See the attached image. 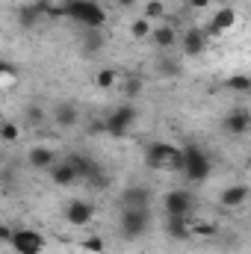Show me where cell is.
<instances>
[{
  "mask_svg": "<svg viewBox=\"0 0 251 254\" xmlns=\"http://www.w3.org/2000/svg\"><path fill=\"white\" fill-rule=\"evenodd\" d=\"M181 148H184V175L192 184H204L213 175V157L201 145H195V142L181 145Z\"/></svg>",
  "mask_w": 251,
  "mask_h": 254,
  "instance_id": "3",
  "label": "cell"
},
{
  "mask_svg": "<svg viewBox=\"0 0 251 254\" xmlns=\"http://www.w3.org/2000/svg\"><path fill=\"white\" fill-rule=\"evenodd\" d=\"M9 234H12V228H6V225H0V243H9Z\"/></svg>",
  "mask_w": 251,
  "mask_h": 254,
  "instance_id": "35",
  "label": "cell"
},
{
  "mask_svg": "<svg viewBox=\"0 0 251 254\" xmlns=\"http://www.w3.org/2000/svg\"><path fill=\"white\" fill-rule=\"evenodd\" d=\"M116 3H119L122 9H130V6H136V0H116Z\"/></svg>",
  "mask_w": 251,
  "mask_h": 254,
  "instance_id": "36",
  "label": "cell"
},
{
  "mask_svg": "<svg viewBox=\"0 0 251 254\" xmlns=\"http://www.w3.org/2000/svg\"><path fill=\"white\" fill-rule=\"evenodd\" d=\"M133 125H136V107L127 101V104H119L116 110H110V116L104 119V133H110V136H125Z\"/></svg>",
  "mask_w": 251,
  "mask_h": 254,
  "instance_id": "5",
  "label": "cell"
},
{
  "mask_svg": "<svg viewBox=\"0 0 251 254\" xmlns=\"http://www.w3.org/2000/svg\"><path fill=\"white\" fill-rule=\"evenodd\" d=\"M163 15H166V3H163V0H148L145 9H142V18H148L151 24H154L157 18H163Z\"/></svg>",
  "mask_w": 251,
  "mask_h": 254,
  "instance_id": "27",
  "label": "cell"
},
{
  "mask_svg": "<svg viewBox=\"0 0 251 254\" xmlns=\"http://www.w3.org/2000/svg\"><path fill=\"white\" fill-rule=\"evenodd\" d=\"M21 127H15V122H0V139L3 142H18Z\"/></svg>",
  "mask_w": 251,
  "mask_h": 254,
  "instance_id": "29",
  "label": "cell"
},
{
  "mask_svg": "<svg viewBox=\"0 0 251 254\" xmlns=\"http://www.w3.org/2000/svg\"><path fill=\"white\" fill-rule=\"evenodd\" d=\"M151 231V207H122V216H119V237L125 243H139L145 234Z\"/></svg>",
  "mask_w": 251,
  "mask_h": 254,
  "instance_id": "2",
  "label": "cell"
},
{
  "mask_svg": "<svg viewBox=\"0 0 251 254\" xmlns=\"http://www.w3.org/2000/svg\"><path fill=\"white\" fill-rule=\"evenodd\" d=\"M63 216L71 228H86V225L95 219V204L86 201V198H71V201L65 204Z\"/></svg>",
  "mask_w": 251,
  "mask_h": 254,
  "instance_id": "8",
  "label": "cell"
},
{
  "mask_svg": "<svg viewBox=\"0 0 251 254\" xmlns=\"http://www.w3.org/2000/svg\"><path fill=\"white\" fill-rule=\"evenodd\" d=\"M195 195L189 190H169L163 195V210L166 216H192Z\"/></svg>",
  "mask_w": 251,
  "mask_h": 254,
  "instance_id": "9",
  "label": "cell"
},
{
  "mask_svg": "<svg viewBox=\"0 0 251 254\" xmlns=\"http://www.w3.org/2000/svg\"><path fill=\"white\" fill-rule=\"evenodd\" d=\"M222 130L228 133V136H246L251 130V116H249V110H231L225 119H222Z\"/></svg>",
  "mask_w": 251,
  "mask_h": 254,
  "instance_id": "12",
  "label": "cell"
},
{
  "mask_svg": "<svg viewBox=\"0 0 251 254\" xmlns=\"http://www.w3.org/2000/svg\"><path fill=\"white\" fill-rule=\"evenodd\" d=\"M157 74L163 77V80H175V77H181V71H184V65L181 60H172V57H157Z\"/></svg>",
  "mask_w": 251,
  "mask_h": 254,
  "instance_id": "21",
  "label": "cell"
},
{
  "mask_svg": "<svg viewBox=\"0 0 251 254\" xmlns=\"http://www.w3.org/2000/svg\"><path fill=\"white\" fill-rule=\"evenodd\" d=\"M101 48H104L101 30H86V36H83V51H86V54H98Z\"/></svg>",
  "mask_w": 251,
  "mask_h": 254,
  "instance_id": "25",
  "label": "cell"
},
{
  "mask_svg": "<svg viewBox=\"0 0 251 254\" xmlns=\"http://www.w3.org/2000/svg\"><path fill=\"white\" fill-rule=\"evenodd\" d=\"M210 3H213V0H187V6H189V9H195V12L210 9Z\"/></svg>",
  "mask_w": 251,
  "mask_h": 254,
  "instance_id": "34",
  "label": "cell"
},
{
  "mask_svg": "<svg viewBox=\"0 0 251 254\" xmlns=\"http://www.w3.org/2000/svg\"><path fill=\"white\" fill-rule=\"evenodd\" d=\"M219 231V225L213 222V219H204V222H189V234H195V237H213Z\"/></svg>",
  "mask_w": 251,
  "mask_h": 254,
  "instance_id": "26",
  "label": "cell"
},
{
  "mask_svg": "<svg viewBox=\"0 0 251 254\" xmlns=\"http://www.w3.org/2000/svg\"><path fill=\"white\" fill-rule=\"evenodd\" d=\"M228 89L237 92V95H249L251 92V77L243 74V71H240V74H231V77H228Z\"/></svg>",
  "mask_w": 251,
  "mask_h": 254,
  "instance_id": "23",
  "label": "cell"
},
{
  "mask_svg": "<svg viewBox=\"0 0 251 254\" xmlns=\"http://www.w3.org/2000/svg\"><path fill=\"white\" fill-rule=\"evenodd\" d=\"M27 122L33 127H39L42 122H45V110L39 107V104H27Z\"/></svg>",
  "mask_w": 251,
  "mask_h": 254,
  "instance_id": "32",
  "label": "cell"
},
{
  "mask_svg": "<svg viewBox=\"0 0 251 254\" xmlns=\"http://www.w3.org/2000/svg\"><path fill=\"white\" fill-rule=\"evenodd\" d=\"M151 27H154V24H151L148 18H136V21L130 24V36H133V39H148V36H151Z\"/></svg>",
  "mask_w": 251,
  "mask_h": 254,
  "instance_id": "28",
  "label": "cell"
},
{
  "mask_svg": "<svg viewBox=\"0 0 251 254\" xmlns=\"http://www.w3.org/2000/svg\"><path fill=\"white\" fill-rule=\"evenodd\" d=\"M15 21H18V27H24V30H33V27H39V21H42V12L36 9V3H24V6H18V12H15Z\"/></svg>",
  "mask_w": 251,
  "mask_h": 254,
  "instance_id": "20",
  "label": "cell"
},
{
  "mask_svg": "<svg viewBox=\"0 0 251 254\" xmlns=\"http://www.w3.org/2000/svg\"><path fill=\"white\" fill-rule=\"evenodd\" d=\"M27 163H30V169L48 172V169L57 163V151H54V148H48V145H33V148L27 151Z\"/></svg>",
  "mask_w": 251,
  "mask_h": 254,
  "instance_id": "14",
  "label": "cell"
},
{
  "mask_svg": "<svg viewBox=\"0 0 251 254\" xmlns=\"http://www.w3.org/2000/svg\"><path fill=\"white\" fill-rule=\"evenodd\" d=\"M48 172H51V184H54V187H71V184H77V181H80V178H77V172H74V166H71L68 160H63V163L57 160Z\"/></svg>",
  "mask_w": 251,
  "mask_h": 254,
  "instance_id": "18",
  "label": "cell"
},
{
  "mask_svg": "<svg viewBox=\"0 0 251 254\" xmlns=\"http://www.w3.org/2000/svg\"><path fill=\"white\" fill-rule=\"evenodd\" d=\"M68 163L74 166V172H77V178H80V181H89V184H95V187H104V184H107L101 163H95L89 154H71V157H68Z\"/></svg>",
  "mask_w": 251,
  "mask_h": 254,
  "instance_id": "7",
  "label": "cell"
},
{
  "mask_svg": "<svg viewBox=\"0 0 251 254\" xmlns=\"http://www.w3.org/2000/svg\"><path fill=\"white\" fill-rule=\"evenodd\" d=\"M15 80H18V68L0 60V83H15Z\"/></svg>",
  "mask_w": 251,
  "mask_h": 254,
  "instance_id": "33",
  "label": "cell"
},
{
  "mask_svg": "<svg viewBox=\"0 0 251 254\" xmlns=\"http://www.w3.org/2000/svg\"><path fill=\"white\" fill-rule=\"evenodd\" d=\"M234 27H237V9L222 6V9H216V15L207 21L204 33H207V36H225V33H231Z\"/></svg>",
  "mask_w": 251,
  "mask_h": 254,
  "instance_id": "11",
  "label": "cell"
},
{
  "mask_svg": "<svg viewBox=\"0 0 251 254\" xmlns=\"http://www.w3.org/2000/svg\"><path fill=\"white\" fill-rule=\"evenodd\" d=\"M148 39L154 42V48H160V51H172V48L178 45V30H175L172 24H154Z\"/></svg>",
  "mask_w": 251,
  "mask_h": 254,
  "instance_id": "16",
  "label": "cell"
},
{
  "mask_svg": "<svg viewBox=\"0 0 251 254\" xmlns=\"http://www.w3.org/2000/svg\"><path fill=\"white\" fill-rule=\"evenodd\" d=\"M60 9H63V18L83 24L86 30H101L107 24V9L98 0H63Z\"/></svg>",
  "mask_w": 251,
  "mask_h": 254,
  "instance_id": "1",
  "label": "cell"
},
{
  "mask_svg": "<svg viewBox=\"0 0 251 254\" xmlns=\"http://www.w3.org/2000/svg\"><path fill=\"white\" fill-rule=\"evenodd\" d=\"M9 246H12L15 254H42L45 246H48V240H45V234L36 231V228H12Z\"/></svg>",
  "mask_w": 251,
  "mask_h": 254,
  "instance_id": "4",
  "label": "cell"
},
{
  "mask_svg": "<svg viewBox=\"0 0 251 254\" xmlns=\"http://www.w3.org/2000/svg\"><path fill=\"white\" fill-rule=\"evenodd\" d=\"M166 172L184 175V148H181V145H178V148H175V154L169 157V166H166Z\"/></svg>",
  "mask_w": 251,
  "mask_h": 254,
  "instance_id": "30",
  "label": "cell"
},
{
  "mask_svg": "<svg viewBox=\"0 0 251 254\" xmlns=\"http://www.w3.org/2000/svg\"><path fill=\"white\" fill-rule=\"evenodd\" d=\"M175 148H178V145H172V142H151V145L145 148V166H148L151 172H166L169 157L175 154Z\"/></svg>",
  "mask_w": 251,
  "mask_h": 254,
  "instance_id": "10",
  "label": "cell"
},
{
  "mask_svg": "<svg viewBox=\"0 0 251 254\" xmlns=\"http://www.w3.org/2000/svg\"><path fill=\"white\" fill-rule=\"evenodd\" d=\"M116 83H119V71H116V68H101V71L95 74V86H98V89H104V92H107V89H113Z\"/></svg>",
  "mask_w": 251,
  "mask_h": 254,
  "instance_id": "24",
  "label": "cell"
},
{
  "mask_svg": "<svg viewBox=\"0 0 251 254\" xmlns=\"http://www.w3.org/2000/svg\"><path fill=\"white\" fill-rule=\"evenodd\" d=\"M178 45L184 57H204L210 48V36L204 33V27H189L184 33H178Z\"/></svg>",
  "mask_w": 251,
  "mask_h": 254,
  "instance_id": "6",
  "label": "cell"
},
{
  "mask_svg": "<svg viewBox=\"0 0 251 254\" xmlns=\"http://www.w3.org/2000/svg\"><path fill=\"white\" fill-rule=\"evenodd\" d=\"M189 222H192V216H166L163 231H166V237H169V240L184 243V240L192 237V234H189Z\"/></svg>",
  "mask_w": 251,
  "mask_h": 254,
  "instance_id": "15",
  "label": "cell"
},
{
  "mask_svg": "<svg viewBox=\"0 0 251 254\" xmlns=\"http://www.w3.org/2000/svg\"><path fill=\"white\" fill-rule=\"evenodd\" d=\"M122 89H125L127 101H136V98L145 92V80H142L139 74H130V77H125V86H122Z\"/></svg>",
  "mask_w": 251,
  "mask_h": 254,
  "instance_id": "22",
  "label": "cell"
},
{
  "mask_svg": "<svg viewBox=\"0 0 251 254\" xmlns=\"http://www.w3.org/2000/svg\"><path fill=\"white\" fill-rule=\"evenodd\" d=\"M151 198H154V192L148 190V187H142V184H136V187H127L122 192V207H133V210L151 207Z\"/></svg>",
  "mask_w": 251,
  "mask_h": 254,
  "instance_id": "17",
  "label": "cell"
},
{
  "mask_svg": "<svg viewBox=\"0 0 251 254\" xmlns=\"http://www.w3.org/2000/svg\"><path fill=\"white\" fill-rule=\"evenodd\" d=\"M251 198L249 184H231L219 192V204L228 207V210H237V207H246V201Z\"/></svg>",
  "mask_w": 251,
  "mask_h": 254,
  "instance_id": "13",
  "label": "cell"
},
{
  "mask_svg": "<svg viewBox=\"0 0 251 254\" xmlns=\"http://www.w3.org/2000/svg\"><path fill=\"white\" fill-rule=\"evenodd\" d=\"M77 119H80V113H77V107H74L71 101H60V104L54 107V122H57V127L71 130V127L77 125Z\"/></svg>",
  "mask_w": 251,
  "mask_h": 254,
  "instance_id": "19",
  "label": "cell"
},
{
  "mask_svg": "<svg viewBox=\"0 0 251 254\" xmlns=\"http://www.w3.org/2000/svg\"><path fill=\"white\" fill-rule=\"evenodd\" d=\"M83 252H89V254H104V240L98 237V234H92V237H86L83 243Z\"/></svg>",
  "mask_w": 251,
  "mask_h": 254,
  "instance_id": "31",
  "label": "cell"
}]
</instances>
